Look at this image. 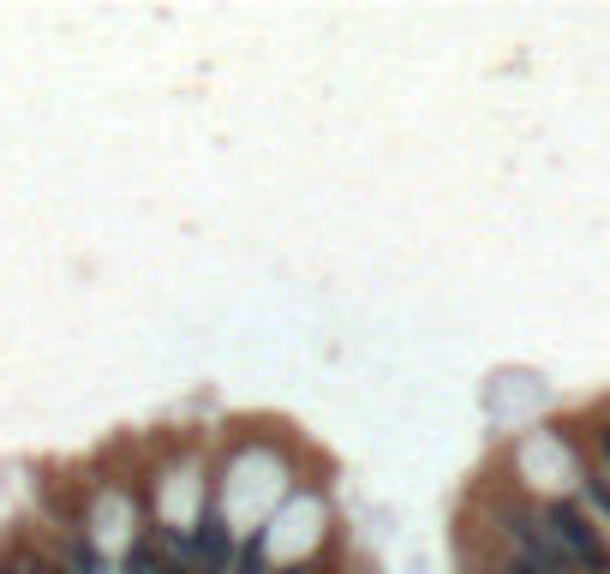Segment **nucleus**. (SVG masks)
Returning a JSON list of instances; mask_svg holds the SVG:
<instances>
[{
	"mask_svg": "<svg viewBox=\"0 0 610 574\" xmlns=\"http://www.w3.org/2000/svg\"><path fill=\"white\" fill-rule=\"evenodd\" d=\"M545 526H550L562 563H569L575 574H610V544L599 533V521H592L580 503H545Z\"/></svg>",
	"mask_w": 610,
	"mask_h": 574,
	"instance_id": "1",
	"label": "nucleus"
},
{
	"mask_svg": "<svg viewBox=\"0 0 610 574\" xmlns=\"http://www.w3.org/2000/svg\"><path fill=\"white\" fill-rule=\"evenodd\" d=\"M0 574H7V568H0Z\"/></svg>",
	"mask_w": 610,
	"mask_h": 574,
	"instance_id": "3",
	"label": "nucleus"
},
{
	"mask_svg": "<svg viewBox=\"0 0 610 574\" xmlns=\"http://www.w3.org/2000/svg\"><path fill=\"white\" fill-rule=\"evenodd\" d=\"M587 503H592V514L610 521V479L604 473H587Z\"/></svg>",
	"mask_w": 610,
	"mask_h": 574,
	"instance_id": "2",
	"label": "nucleus"
}]
</instances>
